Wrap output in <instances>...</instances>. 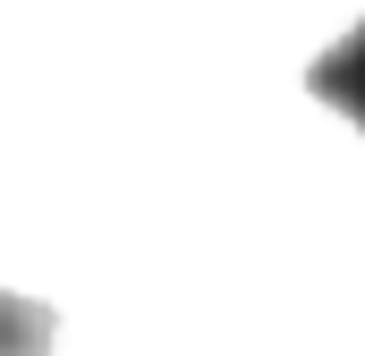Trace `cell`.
<instances>
[{
    "label": "cell",
    "instance_id": "6da1fadb",
    "mask_svg": "<svg viewBox=\"0 0 365 356\" xmlns=\"http://www.w3.org/2000/svg\"><path fill=\"white\" fill-rule=\"evenodd\" d=\"M306 93H314V102H331L340 119H357V127H365V17L340 34V43H331V51H314Z\"/></svg>",
    "mask_w": 365,
    "mask_h": 356
},
{
    "label": "cell",
    "instance_id": "7a4b0ae2",
    "mask_svg": "<svg viewBox=\"0 0 365 356\" xmlns=\"http://www.w3.org/2000/svg\"><path fill=\"white\" fill-rule=\"evenodd\" d=\"M51 340H60V314L43 297H9L0 288V356H51Z\"/></svg>",
    "mask_w": 365,
    "mask_h": 356
}]
</instances>
